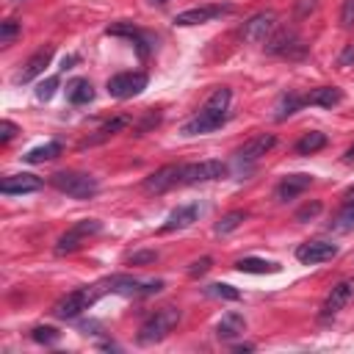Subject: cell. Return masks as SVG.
<instances>
[{"instance_id":"cell-14","label":"cell","mask_w":354,"mask_h":354,"mask_svg":"<svg viewBox=\"0 0 354 354\" xmlns=\"http://www.w3.org/2000/svg\"><path fill=\"white\" fill-rule=\"evenodd\" d=\"M53 53H55V47H53V44H44L41 50H36V53H33V55L25 61V66L19 69L17 83H30V80H36V77L44 72V66H50Z\"/></svg>"},{"instance_id":"cell-38","label":"cell","mask_w":354,"mask_h":354,"mask_svg":"<svg viewBox=\"0 0 354 354\" xmlns=\"http://www.w3.org/2000/svg\"><path fill=\"white\" fill-rule=\"evenodd\" d=\"M340 25H343V28H351V25H354V0H343V8H340Z\"/></svg>"},{"instance_id":"cell-9","label":"cell","mask_w":354,"mask_h":354,"mask_svg":"<svg viewBox=\"0 0 354 354\" xmlns=\"http://www.w3.org/2000/svg\"><path fill=\"white\" fill-rule=\"evenodd\" d=\"M183 171H185V163H169L158 171H152L149 177H144V191L147 194H166L169 188L180 185L183 183Z\"/></svg>"},{"instance_id":"cell-17","label":"cell","mask_w":354,"mask_h":354,"mask_svg":"<svg viewBox=\"0 0 354 354\" xmlns=\"http://www.w3.org/2000/svg\"><path fill=\"white\" fill-rule=\"evenodd\" d=\"M196 216H199V205H180V207H174V210L166 216V221L160 224V232L185 230V227H191V224L196 221Z\"/></svg>"},{"instance_id":"cell-10","label":"cell","mask_w":354,"mask_h":354,"mask_svg":"<svg viewBox=\"0 0 354 354\" xmlns=\"http://www.w3.org/2000/svg\"><path fill=\"white\" fill-rule=\"evenodd\" d=\"M354 299V279H343V282H337L329 293H326V299H324V304H321V313H318V318L321 321H329V318H335L348 301Z\"/></svg>"},{"instance_id":"cell-42","label":"cell","mask_w":354,"mask_h":354,"mask_svg":"<svg viewBox=\"0 0 354 354\" xmlns=\"http://www.w3.org/2000/svg\"><path fill=\"white\" fill-rule=\"evenodd\" d=\"M343 163H348V166H354V144H351V147H348V149L343 152Z\"/></svg>"},{"instance_id":"cell-27","label":"cell","mask_w":354,"mask_h":354,"mask_svg":"<svg viewBox=\"0 0 354 354\" xmlns=\"http://www.w3.org/2000/svg\"><path fill=\"white\" fill-rule=\"evenodd\" d=\"M235 268L241 274H277L279 266L271 263V260H260V257H243V260H235Z\"/></svg>"},{"instance_id":"cell-22","label":"cell","mask_w":354,"mask_h":354,"mask_svg":"<svg viewBox=\"0 0 354 354\" xmlns=\"http://www.w3.org/2000/svg\"><path fill=\"white\" fill-rule=\"evenodd\" d=\"M105 33H108V36H127V39H133V41L138 44V53H141V55H147V53H149V36H144L138 28H133V25H127V22L108 25V28H105Z\"/></svg>"},{"instance_id":"cell-30","label":"cell","mask_w":354,"mask_h":354,"mask_svg":"<svg viewBox=\"0 0 354 354\" xmlns=\"http://www.w3.org/2000/svg\"><path fill=\"white\" fill-rule=\"evenodd\" d=\"M243 221H246V210H230L216 221V235H227V232L238 230Z\"/></svg>"},{"instance_id":"cell-32","label":"cell","mask_w":354,"mask_h":354,"mask_svg":"<svg viewBox=\"0 0 354 354\" xmlns=\"http://www.w3.org/2000/svg\"><path fill=\"white\" fill-rule=\"evenodd\" d=\"M58 86H61L58 75H50V77H44V80H39V86H36V100H41V102L53 100V94H55Z\"/></svg>"},{"instance_id":"cell-33","label":"cell","mask_w":354,"mask_h":354,"mask_svg":"<svg viewBox=\"0 0 354 354\" xmlns=\"http://www.w3.org/2000/svg\"><path fill=\"white\" fill-rule=\"evenodd\" d=\"M30 337H33L36 343H44V346H53V343H58V337H61V332H58L55 326H36V329L30 332Z\"/></svg>"},{"instance_id":"cell-18","label":"cell","mask_w":354,"mask_h":354,"mask_svg":"<svg viewBox=\"0 0 354 354\" xmlns=\"http://www.w3.org/2000/svg\"><path fill=\"white\" fill-rule=\"evenodd\" d=\"M44 183H41V177H36V174H11V177H6L3 183H0V191L6 194V196H14V194H30V191H39Z\"/></svg>"},{"instance_id":"cell-25","label":"cell","mask_w":354,"mask_h":354,"mask_svg":"<svg viewBox=\"0 0 354 354\" xmlns=\"http://www.w3.org/2000/svg\"><path fill=\"white\" fill-rule=\"evenodd\" d=\"M329 232H351L354 230V202H343L340 210L332 216V221L326 224Z\"/></svg>"},{"instance_id":"cell-21","label":"cell","mask_w":354,"mask_h":354,"mask_svg":"<svg viewBox=\"0 0 354 354\" xmlns=\"http://www.w3.org/2000/svg\"><path fill=\"white\" fill-rule=\"evenodd\" d=\"M130 122H133V116H127V113H119V116H113V119L102 122V124L97 127V133H94L91 138H86V141H83V147H86V144H100V141H105V138H111V136L122 133Z\"/></svg>"},{"instance_id":"cell-24","label":"cell","mask_w":354,"mask_h":354,"mask_svg":"<svg viewBox=\"0 0 354 354\" xmlns=\"http://www.w3.org/2000/svg\"><path fill=\"white\" fill-rule=\"evenodd\" d=\"M293 44H299V36H296L293 30L282 28V30L271 33V39L266 41V50H268V53H277V55H288V50H290Z\"/></svg>"},{"instance_id":"cell-34","label":"cell","mask_w":354,"mask_h":354,"mask_svg":"<svg viewBox=\"0 0 354 354\" xmlns=\"http://www.w3.org/2000/svg\"><path fill=\"white\" fill-rule=\"evenodd\" d=\"M321 207H324V205H321L318 199L307 202L304 207H299V210H296V221H313V218H315V216L321 213Z\"/></svg>"},{"instance_id":"cell-1","label":"cell","mask_w":354,"mask_h":354,"mask_svg":"<svg viewBox=\"0 0 354 354\" xmlns=\"http://www.w3.org/2000/svg\"><path fill=\"white\" fill-rule=\"evenodd\" d=\"M230 100H232V91H230L227 86H218V88L205 100V105H202L191 119L183 122L180 133H183V136H202V133H210V130L221 127V124L227 122Z\"/></svg>"},{"instance_id":"cell-29","label":"cell","mask_w":354,"mask_h":354,"mask_svg":"<svg viewBox=\"0 0 354 354\" xmlns=\"http://www.w3.org/2000/svg\"><path fill=\"white\" fill-rule=\"evenodd\" d=\"M324 147H326V136L318 133V130H310V133H304V136L296 141V152H299V155H313V152H318V149H324Z\"/></svg>"},{"instance_id":"cell-12","label":"cell","mask_w":354,"mask_h":354,"mask_svg":"<svg viewBox=\"0 0 354 354\" xmlns=\"http://www.w3.org/2000/svg\"><path fill=\"white\" fill-rule=\"evenodd\" d=\"M227 174V166L221 160H199V163H185L183 171V185L194 183H207V180H221Z\"/></svg>"},{"instance_id":"cell-20","label":"cell","mask_w":354,"mask_h":354,"mask_svg":"<svg viewBox=\"0 0 354 354\" xmlns=\"http://www.w3.org/2000/svg\"><path fill=\"white\" fill-rule=\"evenodd\" d=\"M343 100V91L337 86H318L310 94H304V105H318V108H335Z\"/></svg>"},{"instance_id":"cell-36","label":"cell","mask_w":354,"mask_h":354,"mask_svg":"<svg viewBox=\"0 0 354 354\" xmlns=\"http://www.w3.org/2000/svg\"><path fill=\"white\" fill-rule=\"evenodd\" d=\"M155 260H158V252H152V249H147V252H136V254L127 257L130 266H144V263H155Z\"/></svg>"},{"instance_id":"cell-2","label":"cell","mask_w":354,"mask_h":354,"mask_svg":"<svg viewBox=\"0 0 354 354\" xmlns=\"http://www.w3.org/2000/svg\"><path fill=\"white\" fill-rule=\"evenodd\" d=\"M180 318H183V313H180V307H171V304H166V307H158L144 324H141V329H138V343L141 346H152V343H160L177 324H180Z\"/></svg>"},{"instance_id":"cell-16","label":"cell","mask_w":354,"mask_h":354,"mask_svg":"<svg viewBox=\"0 0 354 354\" xmlns=\"http://www.w3.org/2000/svg\"><path fill=\"white\" fill-rule=\"evenodd\" d=\"M310 185H313V174H304V171L288 174V177H282L279 185H277V202H290V199H296L299 194H304Z\"/></svg>"},{"instance_id":"cell-31","label":"cell","mask_w":354,"mask_h":354,"mask_svg":"<svg viewBox=\"0 0 354 354\" xmlns=\"http://www.w3.org/2000/svg\"><path fill=\"white\" fill-rule=\"evenodd\" d=\"M205 293L213 296V299H227V301H238V299H241V293H238L232 285H224V282H213V285H207Z\"/></svg>"},{"instance_id":"cell-5","label":"cell","mask_w":354,"mask_h":354,"mask_svg":"<svg viewBox=\"0 0 354 354\" xmlns=\"http://www.w3.org/2000/svg\"><path fill=\"white\" fill-rule=\"evenodd\" d=\"M97 232H102V224H100L97 218H80V221H75V224L58 238L55 252H58V254H69V252L80 249V246H83L91 235H97Z\"/></svg>"},{"instance_id":"cell-39","label":"cell","mask_w":354,"mask_h":354,"mask_svg":"<svg viewBox=\"0 0 354 354\" xmlns=\"http://www.w3.org/2000/svg\"><path fill=\"white\" fill-rule=\"evenodd\" d=\"M318 8V0H296V17L301 19V17H307V14H313Z\"/></svg>"},{"instance_id":"cell-11","label":"cell","mask_w":354,"mask_h":354,"mask_svg":"<svg viewBox=\"0 0 354 354\" xmlns=\"http://www.w3.org/2000/svg\"><path fill=\"white\" fill-rule=\"evenodd\" d=\"M335 254H337V246H335L332 241H321V238H315V241H304V243L296 246V260L304 263V266L326 263V260H332Z\"/></svg>"},{"instance_id":"cell-37","label":"cell","mask_w":354,"mask_h":354,"mask_svg":"<svg viewBox=\"0 0 354 354\" xmlns=\"http://www.w3.org/2000/svg\"><path fill=\"white\" fill-rule=\"evenodd\" d=\"M17 133H19V127H17L14 122H8V119H3V122H0V144H8Z\"/></svg>"},{"instance_id":"cell-23","label":"cell","mask_w":354,"mask_h":354,"mask_svg":"<svg viewBox=\"0 0 354 354\" xmlns=\"http://www.w3.org/2000/svg\"><path fill=\"white\" fill-rule=\"evenodd\" d=\"M66 100H69L72 105H86V102H91V100H94V88H91V83H88L86 77H75V80H69V86H66Z\"/></svg>"},{"instance_id":"cell-6","label":"cell","mask_w":354,"mask_h":354,"mask_svg":"<svg viewBox=\"0 0 354 354\" xmlns=\"http://www.w3.org/2000/svg\"><path fill=\"white\" fill-rule=\"evenodd\" d=\"M105 285L108 290L122 293V296H152L163 288V279H136V277L119 274V277H111Z\"/></svg>"},{"instance_id":"cell-8","label":"cell","mask_w":354,"mask_h":354,"mask_svg":"<svg viewBox=\"0 0 354 354\" xmlns=\"http://www.w3.org/2000/svg\"><path fill=\"white\" fill-rule=\"evenodd\" d=\"M147 72H119L108 80V94L116 100H130L147 88Z\"/></svg>"},{"instance_id":"cell-13","label":"cell","mask_w":354,"mask_h":354,"mask_svg":"<svg viewBox=\"0 0 354 354\" xmlns=\"http://www.w3.org/2000/svg\"><path fill=\"white\" fill-rule=\"evenodd\" d=\"M230 11H232V6H199V8L180 11V14L174 17V25H183V28H188V25H202V22H210V19H216V17H221V14H230Z\"/></svg>"},{"instance_id":"cell-35","label":"cell","mask_w":354,"mask_h":354,"mask_svg":"<svg viewBox=\"0 0 354 354\" xmlns=\"http://www.w3.org/2000/svg\"><path fill=\"white\" fill-rule=\"evenodd\" d=\"M17 33H19V25H17L14 19H6V22L0 25V44H3V47L11 44V41L17 39Z\"/></svg>"},{"instance_id":"cell-41","label":"cell","mask_w":354,"mask_h":354,"mask_svg":"<svg viewBox=\"0 0 354 354\" xmlns=\"http://www.w3.org/2000/svg\"><path fill=\"white\" fill-rule=\"evenodd\" d=\"M337 64L340 66H354V41L340 53V58H337Z\"/></svg>"},{"instance_id":"cell-28","label":"cell","mask_w":354,"mask_h":354,"mask_svg":"<svg viewBox=\"0 0 354 354\" xmlns=\"http://www.w3.org/2000/svg\"><path fill=\"white\" fill-rule=\"evenodd\" d=\"M58 155H61V144L58 141H47L41 147H33L30 152H25L22 160H28V163H44V160H53Z\"/></svg>"},{"instance_id":"cell-43","label":"cell","mask_w":354,"mask_h":354,"mask_svg":"<svg viewBox=\"0 0 354 354\" xmlns=\"http://www.w3.org/2000/svg\"><path fill=\"white\" fill-rule=\"evenodd\" d=\"M75 61H77L75 55H69V58H64V61H61V69H72V64H75Z\"/></svg>"},{"instance_id":"cell-7","label":"cell","mask_w":354,"mask_h":354,"mask_svg":"<svg viewBox=\"0 0 354 354\" xmlns=\"http://www.w3.org/2000/svg\"><path fill=\"white\" fill-rule=\"evenodd\" d=\"M274 30H277V14L274 11H260V14H254L243 22L241 36L249 44H260V41H268Z\"/></svg>"},{"instance_id":"cell-4","label":"cell","mask_w":354,"mask_h":354,"mask_svg":"<svg viewBox=\"0 0 354 354\" xmlns=\"http://www.w3.org/2000/svg\"><path fill=\"white\" fill-rule=\"evenodd\" d=\"M100 288L97 285H83V288H75L72 293L61 296L55 304H53V315L61 318V321H69V318H77L83 310H88L97 299H100Z\"/></svg>"},{"instance_id":"cell-40","label":"cell","mask_w":354,"mask_h":354,"mask_svg":"<svg viewBox=\"0 0 354 354\" xmlns=\"http://www.w3.org/2000/svg\"><path fill=\"white\" fill-rule=\"evenodd\" d=\"M213 266V260L210 257H202V260H196V263H191V268H188V274L191 277H199V274H205L207 268Z\"/></svg>"},{"instance_id":"cell-19","label":"cell","mask_w":354,"mask_h":354,"mask_svg":"<svg viewBox=\"0 0 354 354\" xmlns=\"http://www.w3.org/2000/svg\"><path fill=\"white\" fill-rule=\"evenodd\" d=\"M246 332V321L241 313H224L221 321L216 324V337L224 343H232L235 337H241Z\"/></svg>"},{"instance_id":"cell-3","label":"cell","mask_w":354,"mask_h":354,"mask_svg":"<svg viewBox=\"0 0 354 354\" xmlns=\"http://www.w3.org/2000/svg\"><path fill=\"white\" fill-rule=\"evenodd\" d=\"M50 185L72 199H91L100 188L97 177L88 171H55L50 174Z\"/></svg>"},{"instance_id":"cell-15","label":"cell","mask_w":354,"mask_h":354,"mask_svg":"<svg viewBox=\"0 0 354 354\" xmlns=\"http://www.w3.org/2000/svg\"><path fill=\"white\" fill-rule=\"evenodd\" d=\"M274 144H277V136H274V133H260V136L249 138V141L235 152V158H238L241 163H252V160L263 158Z\"/></svg>"},{"instance_id":"cell-44","label":"cell","mask_w":354,"mask_h":354,"mask_svg":"<svg viewBox=\"0 0 354 354\" xmlns=\"http://www.w3.org/2000/svg\"><path fill=\"white\" fill-rule=\"evenodd\" d=\"M343 202H354V185L346 191V196H343Z\"/></svg>"},{"instance_id":"cell-26","label":"cell","mask_w":354,"mask_h":354,"mask_svg":"<svg viewBox=\"0 0 354 354\" xmlns=\"http://www.w3.org/2000/svg\"><path fill=\"white\" fill-rule=\"evenodd\" d=\"M301 105H304V97H299L296 91H285V94L277 100V105H274V111H277V113H274V119H277V122H282V119H288L290 113H296Z\"/></svg>"},{"instance_id":"cell-45","label":"cell","mask_w":354,"mask_h":354,"mask_svg":"<svg viewBox=\"0 0 354 354\" xmlns=\"http://www.w3.org/2000/svg\"><path fill=\"white\" fill-rule=\"evenodd\" d=\"M147 3H149V6H166L169 0H147Z\"/></svg>"}]
</instances>
